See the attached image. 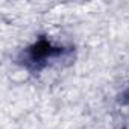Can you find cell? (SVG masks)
<instances>
[{"label":"cell","instance_id":"6da1fadb","mask_svg":"<svg viewBox=\"0 0 129 129\" xmlns=\"http://www.w3.org/2000/svg\"><path fill=\"white\" fill-rule=\"evenodd\" d=\"M72 53V49L53 44L49 38L40 37L34 44L24 49L20 55V64L30 73H40L55 59L66 58Z\"/></svg>","mask_w":129,"mask_h":129},{"label":"cell","instance_id":"7a4b0ae2","mask_svg":"<svg viewBox=\"0 0 129 129\" xmlns=\"http://www.w3.org/2000/svg\"><path fill=\"white\" fill-rule=\"evenodd\" d=\"M124 102H129V90H127L126 94H124Z\"/></svg>","mask_w":129,"mask_h":129}]
</instances>
